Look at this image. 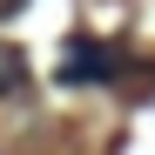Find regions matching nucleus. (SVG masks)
<instances>
[{"label":"nucleus","instance_id":"1","mask_svg":"<svg viewBox=\"0 0 155 155\" xmlns=\"http://www.w3.org/2000/svg\"><path fill=\"white\" fill-rule=\"evenodd\" d=\"M121 61L108 54V47H94V41H74V61H68V81H101V74H115Z\"/></svg>","mask_w":155,"mask_h":155},{"label":"nucleus","instance_id":"2","mask_svg":"<svg viewBox=\"0 0 155 155\" xmlns=\"http://www.w3.org/2000/svg\"><path fill=\"white\" fill-rule=\"evenodd\" d=\"M27 81H34V74H27V54L0 41V101H20V94H27Z\"/></svg>","mask_w":155,"mask_h":155},{"label":"nucleus","instance_id":"3","mask_svg":"<svg viewBox=\"0 0 155 155\" xmlns=\"http://www.w3.org/2000/svg\"><path fill=\"white\" fill-rule=\"evenodd\" d=\"M20 7H27V0H0V20H7V14H20Z\"/></svg>","mask_w":155,"mask_h":155}]
</instances>
